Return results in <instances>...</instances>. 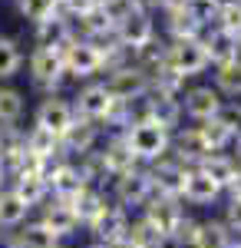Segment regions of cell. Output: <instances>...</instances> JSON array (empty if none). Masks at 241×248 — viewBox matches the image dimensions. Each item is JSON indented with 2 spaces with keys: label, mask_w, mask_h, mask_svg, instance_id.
Returning <instances> with one entry per match:
<instances>
[{
  "label": "cell",
  "mask_w": 241,
  "mask_h": 248,
  "mask_svg": "<svg viewBox=\"0 0 241 248\" xmlns=\"http://www.w3.org/2000/svg\"><path fill=\"white\" fill-rule=\"evenodd\" d=\"M126 146H129V153L136 162H159V159H166L168 149H172V133L166 129H159V126H152V123H142V126H129L126 133Z\"/></svg>",
  "instance_id": "obj_1"
},
{
  "label": "cell",
  "mask_w": 241,
  "mask_h": 248,
  "mask_svg": "<svg viewBox=\"0 0 241 248\" xmlns=\"http://www.w3.org/2000/svg\"><path fill=\"white\" fill-rule=\"evenodd\" d=\"M166 66L172 73H179L182 79L198 77L205 66H208V57H205V46L198 37L192 40H172L166 46Z\"/></svg>",
  "instance_id": "obj_2"
},
{
  "label": "cell",
  "mask_w": 241,
  "mask_h": 248,
  "mask_svg": "<svg viewBox=\"0 0 241 248\" xmlns=\"http://www.w3.org/2000/svg\"><path fill=\"white\" fill-rule=\"evenodd\" d=\"M99 70H103V53H99L96 43L73 37L63 46V73H70L76 79H86L93 73H99Z\"/></svg>",
  "instance_id": "obj_3"
},
{
  "label": "cell",
  "mask_w": 241,
  "mask_h": 248,
  "mask_svg": "<svg viewBox=\"0 0 241 248\" xmlns=\"http://www.w3.org/2000/svg\"><path fill=\"white\" fill-rule=\"evenodd\" d=\"M116 205H122V209H132V205H142L146 209L149 202L155 199V189H152V179H149V169H136L126 172V175H119L116 179Z\"/></svg>",
  "instance_id": "obj_4"
},
{
  "label": "cell",
  "mask_w": 241,
  "mask_h": 248,
  "mask_svg": "<svg viewBox=\"0 0 241 248\" xmlns=\"http://www.w3.org/2000/svg\"><path fill=\"white\" fill-rule=\"evenodd\" d=\"M103 86L109 90L112 99L126 103V99H136V96L149 93L152 79H149V73H146V70H139L136 63H126V66H116V70L109 73V79H106Z\"/></svg>",
  "instance_id": "obj_5"
},
{
  "label": "cell",
  "mask_w": 241,
  "mask_h": 248,
  "mask_svg": "<svg viewBox=\"0 0 241 248\" xmlns=\"http://www.w3.org/2000/svg\"><path fill=\"white\" fill-rule=\"evenodd\" d=\"M112 99L109 90L103 86V83H90L86 90H79V96H76V103H73V113L76 119H83V123H109V113H112Z\"/></svg>",
  "instance_id": "obj_6"
},
{
  "label": "cell",
  "mask_w": 241,
  "mask_h": 248,
  "mask_svg": "<svg viewBox=\"0 0 241 248\" xmlns=\"http://www.w3.org/2000/svg\"><path fill=\"white\" fill-rule=\"evenodd\" d=\"M116 40H119V46H126L132 57H136V50H142L149 40H155V23L149 17L146 7H139L136 14L122 20V23H116Z\"/></svg>",
  "instance_id": "obj_7"
},
{
  "label": "cell",
  "mask_w": 241,
  "mask_h": 248,
  "mask_svg": "<svg viewBox=\"0 0 241 248\" xmlns=\"http://www.w3.org/2000/svg\"><path fill=\"white\" fill-rule=\"evenodd\" d=\"M142 218H146L149 225L159 232V238H162V242L168 245L172 232L179 229V222L185 218V212H182V205H179V199H162V195H155V199H152V202L146 205Z\"/></svg>",
  "instance_id": "obj_8"
},
{
  "label": "cell",
  "mask_w": 241,
  "mask_h": 248,
  "mask_svg": "<svg viewBox=\"0 0 241 248\" xmlns=\"http://www.w3.org/2000/svg\"><path fill=\"white\" fill-rule=\"evenodd\" d=\"M30 77H33L37 86L50 90V96H53V90L66 77L63 73V53L60 50H46V46H37L33 57H30Z\"/></svg>",
  "instance_id": "obj_9"
},
{
  "label": "cell",
  "mask_w": 241,
  "mask_h": 248,
  "mask_svg": "<svg viewBox=\"0 0 241 248\" xmlns=\"http://www.w3.org/2000/svg\"><path fill=\"white\" fill-rule=\"evenodd\" d=\"M185 166L179 162V159H159V162H152L149 166V179H152V189L155 195H162V199H179L182 195V179H185Z\"/></svg>",
  "instance_id": "obj_10"
},
{
  "label": "cell",
  "mask_w": 241,
  "mask_h": 248,
  "mask_svg": "<svg viewBox=\"0 0 241 248\" xmlns=\"http://www.w3.org/2000/svg\"><path fill=\"white\" fill-rule=\"evenodd\" d=\"M126 225H129L126 209H122V205H116L112 199H106V205L99 209V215H96L86 229L93 232L103 245H109V242H116V238H122V235H126Z\"/></svg>",
  "instance_id": "obj_11"
},
{
  "label": "cell",
  "mask_w": 241,
  "mask_h": 248,
  "mask_svg": "<svg viewBox=\"0 0 241 248\" xmlns=\"http://www.w3.org/2000/svg\"><path fill=\"white\" fill-rule=\"evenodd\" d=\"M73 123H76L73 103H66V99H60V96H46V99L40 103V109H37V126H43L46 133H53L56 139L66 133Z\"/></svg>",
  "instance_id": "obj_12"
},
{
  "label": "cell",
  "mask_w": 241,
  "mask_h": 248,
  "mask_svg": "<svg viewBox=\"0 0 241 248\" xmlns=\"http://www.w3.org/2000/svg\"><path fill=\"white\" fill-rule=\"evenodd\" d=\"M46 186H50V192H53V199H63V202H70L73 195H79V192L90 186V179L83 175V169L79 166H73V162H63L60 169L46 179Z\"/></svg>",
  "instance_id": "obj_13"
},
{
  "label": "cell",
  "mask_w": 241,
  "mask_h": 248,
  "mask_svg": "<svg viewBox=\"0 0 241 248\" xmlns=\"http://www.w3.org/2000/svg\"><path fill=\"white\" fill-rule=\"evenodd\" d=\"M218 195H222V189H218L198 166L185 172V179H182V195H179V199H185L188 205H211Z\"/></svg>",
  "instance_id": "obj_14"
},
{
  "label": "cell",
  "mask_w": 241,
  "mask_h": 248,
  "mask_svg": "<svg viewBox=\"0 0 241 248\" xmlns=\"http://www.w3.org/2000/svg\"><path fill=\"white\" fill-rule=\"evenodd\" d=\"M179 119H182V103L175 96H162L149 90V123L166 129V133H175L179 129Z\"/></svg>",
  "instance_id": "obj_15"
},
{
  "label": "cell",
  "mask_w": 241,
  "mask_h": 248,
  "mask_svg": "<svg viewBox=\"0 0 241 248\" xmlns=\"http://www.w3.org/2000/svg\"><path fill=\"white\" fill-rule=\"evenodd\" d=\"M195 123H205V119H215V113L222 109V93L215 86H195L185 93V106H182Z\"/></svg>",
  "instance_id": "obj_16"
},
{
  "label": "cell",
  "mask_w": 241,
  "mask_h": 248,
  "mask_svg": "<svg viewBox=\"0 0 241 248\" xmlns=\"http://www.w3.org/2000/svg\"><path fill=\"white\" fill-rule=\"evenodd\" d=\"M96 139H99V129H96L93 123L76 119L73 126L60 136V153L63 155H86V153H93Z\"/></svg>",
  "instance_id": "obj_17"
},
{
  "label": "cell",
  "mask_w": 241,
  "mask_h": 248,
  "mask_svg": "<svg viewBox=\"0 0 241 248\" xmlns=\"http://www.w3.org/2000/svg\"><path fill=\"white\" fill-rule=\"evenodd\" d=\"M46 229L53 232L56 238H70L76 229H79V218H76V212L70 202H63V199H53L46 209H43V218H40Z\"/></svg>",
  "instance_id": "obj_18"
},
{
  "label": "cell",
  "mask_w": 241,
  "mask_h": 248,
  "mask_svg": "<svg viewBox=\"0 0 241 248\" xmlns=\"http://www.w3.org/2000/svg\"><path fill=\"white\" fill-rule=\"evenodd\" d=\"M10 192L17 195L27 209H37L40 202L50 199V186H46V179H43L40 172H17V175H14V189Z\"/></svg>",
  "instance_id": "obj_19"
},
{
  "label": "cell",
  "mask_w": 241,
  "mask_h": 248,
  "mask_svg": "<svg viewBox=\"0 0 241 248\" xmlns=\"http://www.w3.org/2000/svg\"><path fill=\"white\" fill-rule=\"evenodd\" d=\"M99 159H103L106 175H112V179H119V175H126V172H132L139 166V162L132 159V153H129V146H126L122 136H112L109 142H106V149L99 153Z\"/></svg>",
  "instance_id": "obj_20"
},
{
  "label": "cell",
  "mask_w": 241,
  "mask_h": 248,
  "mask_svg": "<svg viewBox=\"0 0 241 248\" xmlns=\"http://www.w3.org/2000/svg\"><path fill=\"white\" fill-rule=\"evenodd\" d=\"M172 146H175V159H179L185 169H195L205 155H208V149H205L198 129H182V133H175Z\"/></svg>",
  "instance_id": "obj_21"
},
{
  "label": "cell",
  "mask_w": 241,
  "mask_h": 248,
  "mask_svg": "<svg viewBox=\"0 0 241 248\" xmlns=\"http://www.w3.org/2000/svg\"><path fill=\"white\" fill-rule=\"evenodd\" d=\"M202 46H205V57H208V63H228V60H235V37L231 33H225L222 27H208L205 30Z\"/></svg>",
  "instance_id": "obj_22"
},
{
  "label": "cell",
  "mask_w": 241,
  "mask_h": 248,
  "mask_svg": "<svg viewBox=\"0 0 241 248\" xmlns=\"http://www.w3.org/2000/svg\"><path fill=\"white\" fill-rule=\"evenodd\" d=\"M198 169L225 192L228 186H231V179L238 175V162H235L231 155H225V153H208L202 162H198Z\"/></svg>",
  "instance_id": "obj_23"
},
{
  "label": "cell",
  "mask_w": 241,
  "mask_h": 248,
  "mask_svg": "<svg viewBox=\"0 0 241 248\" xmlns=\"http://www.w3.org/2000/svg\"><path fill=\"white\" fill-rule=\"evenodd\" d=\"M73 40V30H70V20L63 17H50L37 23V46H46V50H60L63 53V46Z\"/></svg>",
  "instance_id": "obj_24"
},
{
  "label": "cell",
  "mask_w": 241,
  "mask_h": 248,
  "mask_svg": "<svg viewBox=\"0 0 241 248\" xmlns=\"http://www.w3.org/2000/svg\"><path fill=\"white\" fill-rule=\"evenodd\" d=\"M14 242H17V248H60V238H56L43 222H27V225H20L17 235H14Z\"/></svg>",
  "instance_id": "obj_25"
},
{
  "label": "cell",
  "mask_w": 241,
  "mask_h": 248,
  "mask_svg": "<svg viewBox=\"0 0 241 248\" xmlns=\"http://www.w3.org/2000/svg\"><path fill=\"white\" fill-rule=\"evenodd\" d=\"M23 153L33 155V159H50L60 155V139L53 133H46L43 126H33L30 133H23Z\"/></svg>",
  "instance_id": "obj_26"
},
{
  "label": "cell",
  "mask_w": 241,
  "mask_h": 248,
  "mask_svg": "<svg viewBox=\"0 0 241 248\" xmlns=\"http://www.w3.org/2000/svg\"><path fill=\"white\" fill-rule=\"evenodd\" d=\"M228 245H231V229L225 222H218V218L198 222V232H195L192 248H228Z\"/></svg>",
  "instance_id": "obj_27"
},
{
  "label": "cell",
  "mask_w": 241,
  "mask_h": 248,
  "mask_svg": "<svg viewBox=\"0 0 241 248\" xmlns=\"http://www.w3.org/2000/svg\"><path fill=\"white\" fill-rule=\"evenodd\" d=\"M70 205H73L76 218H79V225H90L96 215H99V209L106 205V195L96 189V186H86L79 195H73V199H70Z\"/></svg>",
  "instance_id": "obj_28"
},
{
  "label": "cell",
  "mask_w": 241,
  "mask_h": 248,
  "mask_svg": "<svg viewBox=\"0 0 241 248\" xmlns=\"http://www.w3.org/2000/svg\"><path fill=\"white\" fill-rule=\"evenodd\" d=\"M30 209L20 202L10 189H0V229H20L27 222Z\"/></svg>",
  "instance_id": "obj_29"
},
{
  "label": "cell",
  "mask_w": 241,
  "mask_h": 248,
  "mask_svg": "<svg viewBox=\"0 0 241 248\" xmlns=\"http://www.w3.org/2000/svg\"><path fill=\"white\" fill-rule=\"evenodd\" d=\"M166 14H168V33H172V40L202 37V27L192 20V14L185 10V3H182V7H172V10H166Z\"/></svg>",
  "instance_id": "obj_30"
},
{
  "label": "cell",
  "mask_w": 241,
  "mask_h": 248,
  "mask_svg": "<svg viewBox=\"0 0 241 248\" xmlns=\"http://www.w3.org/2000/svg\"><path fill=\"white\" fill-rule=\"evenodd\" d=\"M215 90L222 96H241V63L238 60L218 63V70H215Z\"/></svg>",
  "instance_id": "obj_31"
},
{
  "label": "cell",
  "mask_w": 241,
  "mask_h": 248,
  "mask_svg": "<svg viewBox=\"0 0 241 248\" xmlns=\"http://www.w3.org/2000/svg\"><path fill=\"white\" fill-rule=\"evenodd\" d=\"M195 129H198V136H202V142H205L208 153H222L225 146L231 142V133L225 129L218 119H205V123H198Z\"/></svg>",
  "instance_id": "obj_32"
},
{
  "label": "cell",
  "mask_w": 241,
  "mask_h": 248,
  "mask_svg": "<svg viewBox=\"0 0 241 248\" xmlns=\"http://www.w3.org/2000/svg\"><path fill=\"white\" fill-rule=\"evenodd\" d=\"M23 66V53H20L17 40L10 37H0V79H10L20 73Z\"/></svg>",
  "instance_id": "obj_33"
},
{
  "label": "cell",
  "mask_w": 241,
  "mask_h": 248,
  "mask_svg": "<svg viewBox=\"0 0 241 248\" xmlns=\"http://www.w3.org/2000/svg\"><path fill=\"white\" fill-rule=\"evenodd\" d=\"M23 116V96L17 90H0V126H14Z\"/></svg>",
  "instance_id": "obj_34"
},
{
  "label": "cell",
  "mask_w": 241,
  "mask_h": 248,
  "mask_svg": "<svg viewBox=\"0 0 241 248\" xmlns=\"http://www.w3.org/2000/svg\"><path fill=\"white\" fill-rule=\"evenodd\" d=\"M218 27H222L225 33H231V37L238 40L241 37V0H225L222 7H218Z\"/></svg>",
  "instance_id": "obj_35"
},
{
  "label": "cell",
  "mask_w": 241,
  "mask_h": 248,
  "mask_svg": "<svg viewBox=\"0 0 241 248\" xmlns=\"http://www.w3.org/2000/svg\"><path fill=\"white\" fill-rule=\"evenodd\" d=\"M218 0H185V10L192 14V20L198 23V27H211L215 23V17H218Z\"/></svg>",
  "instance_id": "obj_36"
},
{
  "label": "cell",
  "mask_w": 241,
  "mask_h": 248,
  "mask_svg": "<svg viewBox=\"0 0 241 248\" xmlns=\"http://www.w3.org/2000/svg\"><path fill=\"white\" fill-rule=\"evenodd\" d=\"M56 10H60L56 0H20V14L27 20H33V23H43V20L56 17Z\"/></svg>",
  "instance_id": "obj_37"
},
{
  "label": "cell",
  "mask_w": 241,
  "mask_h": 248,
  "mask_svg": "<svg viewBox=\"0 0 241 248\" xmlns=\"http://www.w3.org/2000/svg\"><path fill=\"white\" fill-rule=\"evenodd\" d=\"M139 7H142L139 0H99V10L106 14V20H109L112 27H116V23H122L129 14H136Z\"/></svg>",
  "instance_id": "obj_38"
},
{
  "label": "cell",
  "mask_w": 241,
  "mask_h": 248,
  "mask_svg": "<svg viewBox=\"0 0 241 248\" xmlns=\"http://www.w3.org/2000/svg\"><path fill=\"white\" fill-rule=\"evenodd\" d=\"M215 119L231 133V139H238V136H241V106H238V103H222V109L215 113Z\"/></svg>",
  "instance_id": "obj_39"
},
{
  "label": "cell",
  "mask_w": 241,
  "mask_h": 248,
  "mask_svg": "<svg viewBox=\"0 0 241 248\" xmlns=\"http://www.w3.org/2000/svg\"><path fill=\"white\" fill-rule=\"evenodd\" d=\"M195 232H198V222H195V218H182V222H179V229L172 232L168 245H175V248H192V242H195Z\"/></svg>",
  "instance_id": "obj_40"
},
{
  "label": "cell",
  "mask_w": 241,
  "mask_h": 248,
  "mask_svg": "<svg viewBox=\"0 0 241 248\" xmlns=\"http://www.w3.org/2000/svg\"><path fill=\"white\" fill-rule=\"evenodd\" d=\"M225 225L231 232H241V199H231L228 202V212H225Z\"/></svg>",
  "instance_id": "obj_41"
},
{
  "label": "cell",
  "mask_w": 241,
  "mask_h": 248,
  "mask_svg": "<svg viewBox=\"0 0 241 248\" xmlns=\"http://www.w3.org/2000/svg\"><path fill=\"white\" fill-rule=\"evenodd\" d=\"M228 192H231V199H241V169H238V175L231 179V186H228Z\"/></svg>",
  "instance_id": "obj_42"
},
{
  "label": "cell",
  "mask_w": 241,
  "mask_h": 248,
  "mask_svg": "<svg viewBox=\"0 0 241 248\" xmlns=\"http://www.w3.org/2000/svg\"><path fill=\"white\" fill-rule=\"evenodd\" d=\"M106 248H136V245H132L129 238L122 235V238H116V242H109V245H106Z\"/></svg>",
  "instance_id": "obj_43"
},
{
  "label": "cell",
  "mask_w": 241,
  "mask_h": 248,
  "mask_svg": "<svg viewBox=\"0 0 241 248\" xmlns=\"http://www.w3.org/2000/svg\"><path fill=\"white\" fill-rule=\"evenodd\" d=\"M0 248H17L14 235H3V232H0Z\"/></svg>",
  "instance_id": "obj_44"
},
{
  "label": "cell",
  "mask_w": 241,
  "mask_h": 248,
  "mask_svg": "<svg viewBox=\"0 0 241 248\" xmlns=\"http://www.w3.org/2000/svg\"><path fill=\"white\" fill-rule=\"evenodd\" d=\"M235 60H238V63H241V37L235 40Z\"/></svg>",
  "instance_id": "obj_45"
},
{
  "label": "cell",
  "mask_w": 241,
  "mask_h": 248,
  "mask_svg": "<svg viewBox=\"0 0 241 248\" xmlns=\"http://www.w3.org/2000/svg\"><path fill=\"white\" fill-rule=\"evenodd\" d=\"M235 153H238V159H235V162H241V136L235 139Z\"/></svg>",
  "instance_id": "obj_46"
},
{
  "label": "cell",
  "mask_w": 241,
  "mask_h": 248,
  "mask_svg": "<svg viewBox=\"0 0 241 248\" xmlns=\"http://www.w3.org/2000/svg\"><path fill=\"white\" fill-rule=\"evenodd\" d=\"M3 179H7V169H3V162H0V186H3Z\"/></svg>",
  "instance_id": "obj_47"
},
{
  "label": "cell",
  "mask_w": 241,
  "mask_h": 248,
  "mask_svg": "<svg viewBox=\"0 0 241 248\" xmlns=\"http://www.w3.org/2000/svg\"><path fill=\"white\" fill-rule=\"evenodd\" d=\"M228 248H241V238H231V245Z\"/></svg>",
  "instance_id": "obj_48"
},
{
  "label": "cell",
  "mask_w": 241,
  "mask_h": 248,
  "mask_svg": "<svg viewBox=\"0 0 241 248\" xmlns=\"http://www.w3.org/2000/svg\"><path fill=\"white\" fill-rule=\"evenodd\" d=\"M218 3H225V0H218Z\"/></svg>",
  "instance_id": "obj_49"
}]
</instances>
